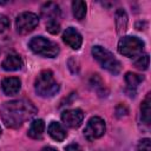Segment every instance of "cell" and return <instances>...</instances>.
<instances>
[{
	"label": "cell",
	"instance_id": "obj_21",
	"mask_svg": "<svg viewBox=\"0 0 151 151\" xmlns=\"http://www.w3.org/2000/svg\"><path fill=\"white\" fill-rule=\"evenodd\" d=\"M136 151H151V142L149 138H143L139 140Z\"/></svg>",
	"mask_w": 151,
	"mask_h": 151
},
{
	"label": "cell",
	"instance_id": "obj_19",
	"mask_svg": "<svg viewBox=\"0 0 151 151\" xmlns=\"http://www.w3.org/2000/svg\"><path fill=\"white\" fill-rule=\"evenodd\" d=\"M149 54H143V55H139V58L134 61V66L138 68V70H142V71H145L149 68Z\"/></svg>",
	"mask_w": 151,
	"mask_h": 151
},
{
	"label": "cell",
	"instance_id": "obj_11",
	"mask_svg": "<svg viewBox=\"0 0 151 151\" xmlns=\"http://www.w3.org/2000/svg\"><path fill=\"white\" fill-rule=\"evenodd\" d=\"M24 63H22V59L19 54H15V53H9L5 57V59L2 60L1 63V67L5 70V71H18L22 67Z\"/></svg>",
	"mask_w": 151,
	"mask_h": 151
},
{
	"label": "cell",
	"instance_id": "obj_4",
	"mask_svg": "<svg viewBox=\"0 0 151 151\" xmlns=\"http://www.w3.org/2000/svg\"><path fill=\"white\" fill-rule=\"evenodd\" d=\"M28 47L35 54H39L46 58H54L59 54V46L54 41L41 35L33 37L28 41Z\"/></svg>",
	"mask_w": 151,
	"mask_h": 151
},
{
	"label": "cell",
	"instance_id": "obj_3",
	"mask_svg": "<svg viewBox=\"0 0 151 151\" xmlns=\"http://www.w3.org/2000/svg\"><path fill=\"white\" fill-rule=\"evenodd\" d=\"M93 58L98 61V64L105 68L106 71H109L112 74H118L122 70V64L120 61L113 55L112 52H110L109 50H106L103 46L96 45L92 47L91 50Z\"/></svg>",
	"mask_w": 151,
	"mask_h": 151
},
{
	"label": "cell",
	"instance_id": "obj_18",
	"mask_svg": "<svg viewBox=\"0 0 151 151\" xmlns=\"http://www.w3.org/2000/svg\"><path fill=\"white\" fill-rule=\"evenodd\" d=\"M72 12L76 19L83 20L86 14V4L80 0H74L72 2Z\"/></svg>",
	"mask_w": 151,
	"mask_h": 151
},
{
	"label": "cell",
	"instance_id": "obj_24",
	"mask_svg": "<svg viewBox=\"0 0 151 151\" xmlns=\"http://www.w3.org/2000/svg\"><path fill=\"white\" fill-rule=\"evenodd\" d=\"M65 151H83L78 144H70L65 147Z\"/></svg>",
	"mask_w": 151,
	"mask_h": 151
},
{
	"label": "cell",
	"instance_id": "obj_12",
	"mask_svg": "<svg viewBox=\"0 0 151 151\" xmlns=\"http://www.w3.org/2000/svg\"><path fill=\"white\" fill-rule=\"evenodd\" d=\"M47 132L57 142H63L66 138V136H67L66 130L58 122H51L50 125H48V127H47Z\"/></svg>",
	"mask_w": 151,
	"mask_h": 151
},
{
	"label": "cell",
	"instance_id": "obj_10",
	"mask_svg": "<svg viewBox=\"0 0 151 151\" xmlns=\"http://www.w3.org/2000/svg\"><path fill=\"white\" fill-rule=\"evenodd\" d=\"M1 88L6 96H15L21 88V81L17 77H7L1 81Z\"/></svg>",
	"mask_w": 151,
	"mask_h": 151
},
{
	"label": "cell",
	"instance_id": "obj_14",
	"mask_svg": "<svg viewBox=\"0 0 151 151\" xmlns=\"http://www.w3.org/2000/svg\"><path fill=\"white\" fill-rule=\"evenodd\" d=\"M114 19H116V28H117V33H118V34H123V33L126 31V28H127V22H129L127 13L125 12V9H123V8H118V9L116 11Z\"/></svg>",
	"mask_w": 151,
	"mask_h": 151
},
{
	"label": "cell",
	"instance_id": "obj_9",
	"mask_svg": "<svg viewBox=\"0 0 151 151\" xmlns=\"http://www.w3.org/2000/svg\"><path fill=\"white\" fill-rule=\"evenodd\" d=\"M63 41L72 50H79L83 44V37L74 27H68L63 34Z\"/></svg>",
	"mask_w": 151,
	"mask_h": 151
},
{
	"label": "cell",
	"instance_id": "obj_25",
	"mask_svg": "<svg viewBox=\"0 0 151 151\" xmlns=\"http://www.w3.org/2000/svg\"><path fill=\"white\" fill-rule=\"evenodd\" d=\"M41 151H57V150L53 149V147H51V146H45V147L41 149Z\"/></svg>",
	"mask_w": 151,
	"mask_h": 151
},
{
	"label": "cell",
	"instance_id": "obj_6",
	"mask_svg": "<svg viewBox=\"0 0 151 151\" xmlns=\"http://www.w3.org/2000/svg\"><path fill=\"white\" fill-rule=\"evenodd\" d=\"M39 24V17L33 12H22L15 19L17 31L21 34L32 32Z\"/></svg>",
	"mask_w": 151,
	"mask_h": 151
},
{
	"label": "cell",
	"instance_id": "obj_13",
	"mask_svg": "<svg viewBox=\"0 0 151 151\" xmlns=\"http://www.w3.org/2000/svg\"><path fill=\"white\" fill-rule=\"evenodd\" d=\"M41 15L48 20H58L60 17V8L54 2H46L41 7Z\"/></svg>",
	"mask_w": 151,
	"mask_h": 151
},
{
	"label": "cell",
	"instance_id": "obj_20",
	"mask_svg": "<svg viewBox=\"0 0 151 151\" xmlns=\"http://www.w3.org/2000/svg\"><path fill=\"white\" fill-rule=\"evenodd\" d=\"M46 29L51 34H57L60 32V24L57 20H48L46 22Z\"/></svg>",
	"mask_w": 151,
	"mask_h": 151
},
{
	"label": "cell",
	"instance_id": "obj_5",
	"mask_svg": "<svg viewBox=\"0 0 151 151\" xmlns=\"http://www.w3.org/2000/svg\"><path fill=\"white\" fill-rule=\"evenodd\" d=\"M144 50V41L137 37L126 35L118 41V52L127 58H136L142 55Z\"/></svg>",
	"mask_w": 151,
	"mask_h": 151
},
{
	"label": "cell",
	"instance_id": "obj_22",
	"mask_svg": "<svg viewBox=\"0 0 151 151\" xmlns=\"http://www.w3.org/2000/svg\"><path fill=\"white\" fill-rule=\"evenodd\" d=\"M8 28H9V19L5 14L0 13V33H4Z\"/></svg>",
	"mask_w": 151,
	"mask_h": 151
},
{
	"label": "cell",
	"instance_id": "obj_16",
	"mask_svg": "<svg viewBox=\"0 0 151 151\" xmlns=\"http://www.w3.org/2000/svg\"><path fill=\"white\" fill-rule=\"evenodd\" d=\"M140 118L144 124L149 125L151 120V93H147L140 105Z\"/></svg>",
	"mask_w": 151,
	"mask_h": 151
},
{
	"label": "cell",
	"instance_id": "obj_17",
	"mask_svg": "<svg viewBox=\"0 0 151 151\" xmlns=\"http://www.w3.org/2000/svg\"><path fill=\"white\" fill-rule=\"evenodd\" d=\"M144 80V76H140V74H137V73H133V72H127L125 74V83L127 85V88L130 90H134L142 81Z\"/></svg>",
	"mask_w": 151,
	"mask_h": 151
},
{
	"label": "cell",
	"instance_id": "obj_7",
	"mask_svg": "<svg viewBox=\"0 0 151 151\" xmlns=\"http://www.w3.org/2000/svg\"><path fill=\"white\" fill-rule=\"evenodd\" d=\"M106 130V125H105V120L100 117H92L88 119L85 129H84V136L87 140H94L100 138Z\"/></svg>",
	"mask_w": 151,
	"mask_h": 151
},
{
	"label": "cell",
	"instance_id": "obj_26",
	"mask_svg": "<svg viewBox=\"0 0 151 151\" xmlns=\"http://www.w3.org/2000/svg\"><path fill=\"white\" fill-rule=\"evenodd\" d=\"M1 132H2V131H1V127H0V136H1Z\"/></svg>",
	"mask_w": 151,
	"mask_h": 151
},
{
	"label": "cell",
	"instance_id": "obj_8",
	"mask_svg": "<svg viewBox=\"0 0 151 151\" xmlns=\"http://www.w3.org/2000/svg\"><path fill=\"white\" fill-rule=\"evenodd\" d=\"M61 120L63 123L72 129L79 127L84 120V113L80 109H70L65 110L61 113Z\"/></svg>",
	"mask_w": 151,
	"mask_h": 151
},
{
	"label": "cell",
	"instance_id": "obj_2",
	"mask_svg": "<svg viewBox=\"0 0 151 151\" xmlns=\"http://www.w3.org/2000/svg\"><path fill=\"white\" fill-rule=\"evenodd\" d=\"M34 90L37 94L44 98H50L57 94L59 91V84L54 79L53 72L51 70H44L39 73L34 81Z\"/></svg>",
	"mask_w": 151,
	"mask_h": 151
},
{
	"label": "cell",
	"instance_id": "obj_15",
	"mask_svg": "<svg viewBox=\"0 0 151 151\" xmlns=\"http://www.w3.org/2000/svg\"><path fill=\"white\" fill-rule=\"evenodd\" d=\"M45 131V123L42 119H34L28 129V136L32 139H41Z\"/></svg>",
	"mask_w": 151,
	"mask_h": 151
},
{
	"label": "cell",
	"instance_id": "obj_23",
	"mask_svg": "<svg viewBox=\"0 0 151 151\" xmlns=\"http://www.w3.org/2000/svg\"><path fill=\"white\" fill-rule=\"evenodd\" d=\"M127 113H129V110H127V107H126L125 105L120 104V105H118V106L116 107V114H117V117L126 116Z\"/></svg>",
	"mask_w": 151,
	"mask_h": 151
},
{
	"label": "cell",
	"instance_id": "obj_1",
	"mask_svg": "<svg viewBox=\"0 0 151 151\" xmlns=\"http://www.w3.org/2000/svg\"><path fill=\"white\" fill-rule=\"evenodd\" d=\"M37 107L27 99L6 101L0 106V118L5 126L17 129L37 113Z\"/></svg>",
	"mask_w": 151,
	"mask_h": 151
}]
</instances>
